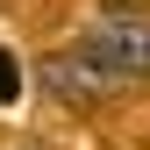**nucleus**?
I'll return each mask as SVG.
<instances>
[{"instance_id":"nucleus-1","label":"nucleus","mask_w":150,"mask_h":150,"mask_svg":"<svg viewBox=\"0 0 150 150\" xmlns=\"http://www.w3.org/2000/svg\"><path fill=\"white\" fill-rule=\"evenodd\" d=\"M79 57L100 71L107 86L150 79V22H143V14H129V7L93 14V22H86V36H79Z\"/></svg>"},{"instance_id":"nucleus-2","label":"nucleus","mask_w":150,"mask_h":150,"mask_svg":"<svg viewBox=\"0 0 150 150\" xmlns=\"http://www.w3.org/2000/svg\"><path fill=\"white\" fill-rule=\"evenodd\" d=\"M50 93H57V100H100V93H115V86H107L100 71L79 57V50H71V57H57V64H50Z\"/></svg>"}]
</instances>
